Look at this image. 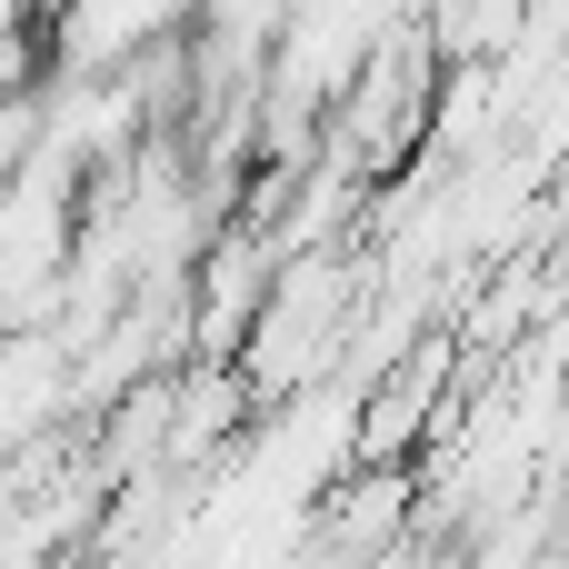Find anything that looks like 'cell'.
I'll use <instances>...</instances> for the list:
<instances>
[{"instance_id": "6da1fadb", "label": "cell", "mask_w": 569, "mask_h": 569, "mask_svg": "<svg viewBox=\"0 0 569 569\" xmlns=\"http://www.w3.org/2000/svg\"><path fill=\"white\" fill-rule=\"evenodd\" d=\"M210 0H50L40 20V50L60 80H100V70H130L150 50H180L200 30Z\"/></svg>"}]
</instances>
